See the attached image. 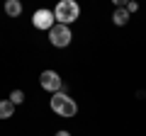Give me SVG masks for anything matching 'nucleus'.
Listing matches in <instances>:
<instances>
[{
    "instance_id": "nucleus-1",
    "label": "nucleus",
    "mask_w": 146,
    "mask_h": 136,
    "mask_svg": "<svg viewBox=\"0 0 146 136\" xmlns=\"http://www.w3.org/2000/svg\"><path fill=\"white\" fill-rule=\"evenodd\" d=\"M49 105H51V110L56 112L58 117H63V119H73V117L78 114V105H76V100L68 97L66 92H54L51 100H49Z\"/></svg>"
},
{
    "instance_id": "nucleus-2",
    "label": "nucleus",
    "mask_w": 146,
    "mask_h": 136,
    "mask_svg": "<svg viewBox=\"0 0 146 136\" xmlns=\"http://www.w3.org/2000/svg\"><path fill=\"white\" fill-rule=\"evenodd\" d=\"M80 15V5L76 3V0H61L56 7H54V20H56V24H71V22H76Z\"/></svg>"
},
{
    "instance_id": "nucleus-3",
    "label": "nucleus",
    "mask_w": 146,
    "mask_h": 136,
    "mask_svg": "<svg viewBox=\"0 0 146 136\" xmlns=\"http://www.w3.org/2000/svg\"><path fill=\"white\" fill-rule=\"evenodd\" d=\"M71 39H73L71 27H66V24H54L51 29H49V42L56 49H66L68 44H71Z\"/></svg>"
},
{
    "instance_id": "nucleus-4",
    "label": "nucleus",
    "mask_w": 146,
    "mask_h": 136,
    "mask_svg": "<svg viewBox=\"0 0 146 136\" xmlns=\"http://www.w3.org/2000/svg\"><path fill=\"white\" fill-rule=\"evenodd\" d=\"M39 85H42L46 92H61L63 83H61V75L56 73V71H42V75H39Z\"/></svg>"
},
{
    "instance_id": "nucleus-5",
    "label": "nucleus",
    "mask_w": 146,
    "mask_h": 136,
    "mask_svg": "<svg viewBox=\"0 0 146 136\" xmlns=\"http://www.w3.org/2000/svg\"><path fill=\"white\" fill-rule=\"evenodd\" d=\"M32 24L34 29H42V32H49L54 27V10H46V7H39V10L32 15Z\"/></svg>"
},
{
    "instance_id": "nucleus-6",
    "label": "nucleus",
    "mask_w": 146,
    "mask_h": 136,
    "mask_svg": "<svg viewBox=\"0 0 146 136\" xmlns=\"http://www.w3.org/2000/svg\"><path fill=\"white\" fill-rule=\"evenodd\" d=\"M5 12H7V17H20L22 15V3L20 0H7L5 3Z\"/></svg>"
},
{
    "instance_id": "nucleus-7",
    "label": "nucleus",
    "mask_w": 146,
    "mask_h": 136,
    "mask_svg": "<svg viewBox=\"0 0 146 136\" xmlns=\"http://www.w3.org/2000/svg\"><path fill=\"white\" fill-rule=\"evenodd\" d=\"M129 17H131V15L124 10V7H117V10H115V15H112V22H115L117 27H124L127 22H129Z\"/></svg>"
},
{
    "instance_id": "nucleus-8",
    "label": "nucleus",
    "mask_w": 146,
    "mask_h": 136,
    "mask_svg": "<svg viewBox=\"0 0 146 136\" xmlns=\"http://www.w3.org/2000/svg\"><path fill=\"white\" fill-rule=\"evenodd\" d=\"M15 114V105L10 100H0V119H10Z\"/></svg>"
},
{
    "instance_id": "nucleus-9",
    "label": "nucleus",
    "mask_w": 146,
    "mask_h": 136,
    "mask_svg": "<svg viewBox=\"0 0 146 136\" xmlns=\"http://www.w3.org/2000/svg\"><path fill=\"white\" fill-rule=\"evenodd\" d=\"M10 102L12 105H22V102H25V92H22V90H12L10 92Z\"/></svg>"
},
{
    "instance_id": "nucleus-10",
    "label": "nucleus",
    "mask_w": 146,
    "mask_h": 136,
    "mask_svg": "<svg viewBox=\"0 0 146 136\" xmlns=\"http://www.w3.org/2000/svg\"><path fill=\"white\" fill-rule=\"evenodd\" d=\"M124 10L131 15V12H136V10H139V5H136V3H127V7H124Z\"/></svg>"
},
{
    "instance_id": "nucleus-11",
    "label": "nucleus",
    "mask_w": 146,
    "mask_h": 136,
    "mask_svg": "<svg viewBox=\"0 0 146 136\" xmlns=\"http://www.w3.org/2000/svg\"><path fill=\"white\" fill-rule=\"evenodd\" d=\"M56 136H71V134H68L66 129H61V131H56Z\"/></svg>"
}]
</instances>
